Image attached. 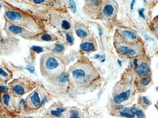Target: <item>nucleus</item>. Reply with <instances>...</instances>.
Wrapping results in <instances>:
<instances>
[{"label":"nucleus","instance_id":"nucleus-14","mask_svg":"<svg viewBox=\"0 0 158 118\" xmlns=\"http://www.w3.org/2000/svg\"><path fill=\"white\" fill-rule=\"evenodd\" d=\"M114 8L112 5L110 4H108L105 6L104 8L103 9V14L107 17H110L112 16L114 13Z\"/></svg>","mask_w":158,"mask_h":118},{"label":"nucleus","instance_id":"nucleus-37","mask_svg":"<svg viewBox=\"0 0 158 118\" xmlns=\"http://www.w3.org/2000/svg\"><path fill=\"white\" fill-rule=\"evenodd\" d=\"M100 57V56L99 55V54H96L95 56H94V58L95 59H98L99 57Z\"/></svg>","mask_w":158,"mask_h":118},{"label":"nucleus","instance_id":"nucleus-12","mask_svg":"<svg viewBox=\"0 0 158 118\" xmlns=\"http://www.w3.org/2000/svg\"><path fill=\"white\" fill-rule=\"evenodd\" d=\"M120 34L123 37H124L125 38L127 39V40L132 41V40H135L137 39L136 34L133 32L128 30L122 31Z\"/></svg>","mask_w":158,"mask_h":118},{"label":"nucleus","instance_id":"nucleus-35","mask_svg":"<svg viewBox=\"0 0 158 118\" xmlns=\"http://www.w3.org/2000/svg\"><path fill=\"white\" fill-rule=\"evenodd\" d=\"M135 2L136 1H135V0H133V1H132L131 4V10H133V7H134V5L135 4Z\"/></svg>","mask_w":158,"mask_h":118},{"label":"nucleus","instance_id":"nucleus-29","mask_svg":"<svg viewBox=\"0 0 158 118\" xmlns=\"http://www.w3.org/2000/svg\"><path fill=\"white\" fill-rule=\"evenodd\" d=\"M143 103L144 104H146V105H148L150 104V101L149 99H148V98L146 97H143L142 99Z\"/></svg>","mask_w":158,"mask_h":118},{"label":"nucleus","instance_id":"nucleus-27","mask_svg":"<svg viewBox=\"0 0 158 118\" xmlns=\"http://www.w3.org/2000/svg\"><path fill=\"white\" fill-rule=\"evenodd\" d=\"M66 37L67 40L68 42H69V43L73 44L74 42V38H73V37L71 34H70V33H67L66 34Z\"/></svg>","mask_w":158,"mask_h":118},{"label":"nucleus","instance_id":"nucleus-30","mask_svg":"<svg viewBox=\"0 0 158 118\" xmlns=\"http://www.w3.org/2000/svg\"><path fill=\"white\" fill-rule=\"evenodd\" d=\"M144 11V8H141V9H139L138 11L139 14L140 15V17L143 18H145V16H144V14H143V12Z\"/></svg>","mask_w":158,"mask_h":118},{"label":"nucleus","instance_id":"nucleus-22","mask_svg":"<svg viewBox=\"0 0 158 118\" xmlns=\"http://www.w3.org/2000/svg\"><path fill=\"white\" fill-rule=\"evenodd\" d=\"M69 5L70 6V9L72 11L75 13L77 12V6H76V3L73 1H69Z\"/></svg>","mask_w":158,"mask_h":118},{"label":"nucleus","instance_id":"nucleus-2","mask_svg":"<svg viewBox=\"0 0 158 118\" xmlns=\"http://www.w3.org/2000/svg\"><path fill=\"white\" fill-rule=\"evenodd\" d=\"M4 30L8 35H18L24 37H27L28 34V32L24 29L7 21L6 22Z\"/></svg>","mask_w":158,"mask_h":118},{"label":"nucleus","instance_id":"nucleus-33","mask_svg":"<svg viewBox=\"0 0 158 118\" xmlns=\"http://www.w3.org/2000/svg\"><path fill=\"white\" fill-rule=\"evenodd\" d=\"M138 60L137 59H134L133 61V64H134V68L135 69H137L138 67Z\"/></svg>","mask_w":158,"mask_h":118},{"label":"nucleus","instance_id":"nucleus-40","mask_svg":"<svg viewBox=\"0 0 158 118\" xmlns=\"http://www.w3.org/2000/svg\"><path fill=\"white\" fill-rule=\"evenodd\" d=\"M2 7V6L1 4L0 3V10H1V9Z\"/></svg>","mask_w":158,"mask_h":118},{"label":"nucleus","instance_id":"nucleus-16","mask_svg":"<svg viewBox=\"0 0 158 118\" xmlns=\"http://www.w3.org/2000/svg\"><path fill=\"white\" fill-rule=\"evenodd\" d=\"M65 111V109L61 108H57L56 110H52L51 111V114L55 117H60L62 116V114Z\"/></svg>","mask_w":158,"mask_h":118},{"label":"nucleus","instance_id":"nucleus-10","mask_svg":"<svg viewBox=\"0 0 158 118\" xmlns=\"http://www.w3.org/2000/svg\"><path fill=\"white\" fill-rule=\"evenodd\" d=\"M12 77L11 73L4 67L0 66V80L6 82Z\"/></svg>","mask_w":158,"mask_h":118},{"label":"nucleus","instance_id":"nucleus-31","mask_svg":"<svg viewBox=\"0 0 158 118\" xmlns=\"http://www.w3.org/2000/svg\"><path fill=\"white\" fill-rule=\"evenodd\" d=\"M143 37H144L145 39L147 40V41H151V40L153 41L154 40L152 38H151V37H149V35H148L147 33H144V34H143Z\"/></svg>","mask_w":158,"mask_h":118},{"label":"nucleus","instance_id":"nucleus-28","mask_svg":"<svg viewBox=\"0 0 158 118\" xmlns=\"http://www.w3.org/2000/svg\"><path fill=\"white\" fill-rule=\"evenodd\" d=\"M64 45L62 44H57L55 47V50L57 52H62L64 49Z\"/></svg>","mask_w":158,"mask_h":118},{"label":"nucleus","instance_id":"nucleus-36","mask_svg":"<svg viewBox=\"0 0 158 118\" xmlns=\"http://www.w3.org/2000/svg\"><path fill=\"white\" fill-rule=\"evenodd\" d=\"M99 35L100 37H102V31L100 29H99Z\"/></svg>","mask_w":158,"mask_h":118},{"label":"nucleus","instance_id":"nucleus-38","mask_svg":"<svg viewBox=\"0 0 158 118\" xmlns=\"http://www.w3.org/2000/svg\"><path fill=\"white\" fill-rule=\"evenodd\" d=\"M117 62H118V65H119V66H122V61H121L119 60H118V61H117Z\"/></svg>","mask_w":158,"mask_h":118},{"label":"nucleus","instance_id":"nucleus-39","mask_svg":"<svg viewBox=\"0 0 158 118\" xmlns=\"http://www.w3.org/2000/svg\"><path fill=\"white\" fill-rule=\"evenodd\" d=\"M0 118H7V117L4 115H0Z\"/></svg>","mask_w":158,"mask_h":118},{"label":"nucleus","instance_id":"nucleus-32","mask_svg":"<svg viewBox=\"0 0 158 118\" xmlns=\"http://www.w3.org/2000/svg\"><path fill=\"white\" fill-rule=\"evenodd\" d=\"M27 69L31 73H33L34 71V67L32 66H28L27 67Z\"/></svg>","mask_w":158,"mask_h":118},{"label":"nucleus","instance_id":"nucleus-9","mask_svg":"<svg viewBox=\"0 0 158 118\" xmlns=\"http://www.w3.org/2000/svg\"><path fill=\"white\" fill-rule=\"evenodd\" d=\"M150 68L149 65L147 63H142L136 69V71L139 76L141 77H146L150 72Z\"/></svg>","mask_w":158,"mask_h":118},{"label":"nucleus","instance_id":"nucleus-21","mask_svg":"<svg viewBox=\"0 0 158 118\" xmlns=\"http://www.w3.org/2000/svg\"><path fill=\"white\" fill-rule=\"evenodd\" d=\"M121 116L122 117H126L127 118H135V115H133V114L130 113L128 112L126 110L125 111H122L120 113Z\"/></svg>","mask_w":158,"mask_h":118},{"label":"nucleus","instance_id":"nucleus-4","mask_svg":"<svg viewBox=\"0 0 158 118\" xmlns=\"http://www.w3.org/2000/svg\"><path fill=\"white\" fill-rule=\"evenodd\" d=\"M8 87L11 93L16 96H23L25 93V88L20 80H15L13 81L9 84Z\"/></svg>","mask_w":158,"mask_h":118},{"label":"nucleus","instance_id":"nucleus-18","mask_svg":"<svg viewBox=\"0 0 158 118\" xmlns=\"http://www.w3.org/2000/svg\"><path fill=\"white\" fill-rule=\"evenodd\" d=\"M68 80V75L65 72L61 73L59 77V81L61 83H66Z\"/></svg>","mask_w":158,"mask_h":118},{"label":"nucleus","instance_id":"nucleus-5","mask_svg":"<svg viewBox=\"0 0 158 118\" xmlns=\"http://www.w3.org/2000/svg\"><path fill=\"white\" fill-rule=\"evenodd\" d=\"M72 75L73 79L76 80H83L85 83H87L90 80L89 76L86 75V72L82 68H76L72 72Z\"/></svg>","mask_w":158,"mask_h":118},{"label":"nucleus","instance_id":"nucleus-23","mask_svg":"<svg viewBox=\"0 0 158 118\" xmlns=\"http://www.w3.org/2000/svg\"><path fill=\"white\" fill-rule=\"evenodd\" d=\"M151 81V77H144L141 81V84H142V85H143V86H147V85L149 84Z\"/></svg>","mask_w":158,"mask_h":118},{"label":"nucleus","instance_id":"nucleus-20","mask_svg":"<svg viewBox=\"0 0 158 118\" xmlns=\"http://www.w3.org/2000/svg\"><path fill=\"white\" fill-rule=\"evenodd\" d=\"M61 27L65 30H69L71 27V25L68 21L66 20H63L61 23Z\"/></svg>","mask_w":158,"mask_h":118},{"label":"nucleus","instance_id":"nucleus-15","mask_svg":"<svg viewBox=\"0 0 158 118\" xmlns=\"http://www.w3.org/2000/svg\"><path fill=\"white\" fill-rule=\"evenodd\" d=\"M131 113L134 115H136L138 118H144V114L143 112L140 109H137L135 108H131L130 110Z\"/></svg>","mask_w":158,"mask_h":118},{"label":"nucleus","instance_id":"nucleus-17","mask_svg":"<svg viewBox=\"0 0 158 118\" xmlns=\"http://www.w3.org/2000/svg\"><path fill=\"white\" fill-rule=\"evenodd\" d=\"M9 87L6 84V82L0 80V93L9 92Z\"/></svg>","mask_w":158,"mask_h":118},{"label":"nucleus","instance_id":"nucleus-11","mask_svg":"<svg viewBox=\"0 0 158 118\" xmlns=\"http://www.w3.org/2000/svg\"><path fill=\"white\" fill-rule=\"evenodd\" d=\"M30 103L32 106L34 107H38L40 106L41 101L39 93L36 91L33 92L30 96Z\"/></svg>","mask_w":158,"mask_h":118},{"label":"nucleus","instance_id":"nucleus-6","mask_svg":"<svg viewBox=\"0 0 158 118\" xmlns=\"http://www.w3.org/2000/svg\"><path fill=\"white\" fill-rule=\"evenodd\" d=\"M118 50L121 53L128 56L130 57L136 55L138 53L135 48H132L129 45L128 46V45H119L118 47Z\"/></svg>","mask_w":158,"mask_h":118},{"label":"nucleus","instance_id":"nucleus-25","mask_svg":"<svg viewBox=\"0 0 158 118\" xmlns=\"http://www.w3.org/2000/svg\"><path fill=\"white\" fill-rule=\"evenodd\" d=\"M31 49H32V50H33L34 51L37 52L38 53H41V52L44 51V49H43V48L40 47H39V46H35V45L32 46Z\"/></svg>","mask_w":158,"mask_h":118},{"label":"nucleus","instance_id":"nucleus-7","mask_svg":"<svg viewBox=\"0 0 158 118\" xmlns=\"http://www.w3.org/2000/svg\"><path fill=\"white\" fill-rule=\"evenodd\" d=\"M60 63L57 59L54 56L47 57L45 61V67L49 70H54L60 66Z\"/></svg>","mask_w":158,"mask_h":118},{"label":"nucleus","instance_id":"nucleus-19","mask_svg":"<svg viewBox=\"0 0 158 118\" xmlns=\"http://www.w3.org/2000/svg\"><path fill=\"white\" fill-rule=\"evenodd\" d=\"M76 33L78 37L81 38L85 37L88 35V33L84 30L78 29L76 30Z\"/></svg>","mask_w":158,"mask_h":118},{"label":"nucleus","instance_id":"nucleus-3","mask_svg":"<svg viewBox=\"0 0 158 118\" xmlns=\"http://www.w3.org/2000/svg\"><path fill=\"white\" fill-rule=\"evenodd\" d=\"M14 98L11 93L2 92L0 93V100L2 106L5 109L10 112L14 111Z\"/></svg>","mask_w":158,"mask_h":118},{"label":"nucleus","instance_id":"nucleus-26","mask_svg":"<svg viewBox=\"0 0 158 118\" xmlns=\"http://www.w3.org/2000/svg\"><path fill=\"white\" fill-rule=\"evenodd\" d=\"M79 112L77 110H71V116L70 118H80L78 116Z\"/></svg>","mask_w":158,"mask_h":118},{"label":"nucleus","instance_id":"nucleus-24","mask_svg":"<svg viewBox=\"0 0 158 118\" xmlns=\"http://www.w3.org/2000/svg\"><path fill=\"white\" fill-rule=\"evenodd\" d=\"M41 40L44 41H50L52 40V37L51 36L48 34H44L41 35Z\"/></svg>","mask_w":158,"mask_h":118},{"label":"nucleus","instance_id":"nucleus-1","mask_svg":"<svg viewBox=\"0 0 158 118\" xmlns=\"http://www.w3.org/2000/svg\"><path fill=\"white\" fill-rule=\"evenodd\" d=\"M5 18L7 22L17 26H24L23 14L14 8L8 7L5 12Z\"/></svg>","mask_w":158,"mask_h":118},{"label":"nucleus","instance_id":"nucleus-34","mask_svg":"<svg viewBox=\"0 0 158 118\" xmlns=\"http://www.w3.org/2000/svg\"><path fill=\"white\" fill-rule=\"evenodd\" d=\"M34 2H36V3H37V4H41V3H43V2H44L45 1H43V0H34L33 1Z\"/></svg>","mask_w":158,"mask_h":118},{"label":"nucleus","instance_id":"nucleus-8","mask_svg":"<svg viewBox=\"0 0 158 118\" xmlns=\"http://www.w3.org/2000/svg\"><path fill=\"white\" fill-rule=\"evenodd\" d=\"M131 94V90H128L126 92L119 93L115 96L114 97V101L117 104H120L128 100Z\"/></svg>","mask_w":158,"mask_h":118},{"label":"nucleus","instance_id":"nucleus-13","mask_svg":"<svg viewBox=\"0 0 158 118\" xmlns=\"http://www.w3.org/2000/svg\"><path fill=\"white\" fill-rule=\"evenodd\" d=\"M80 47L83 51L87 52L94 51L95 49L94 45L91 42H86L83 43L80 45Z\"/></svg>","mask_w":158,"mask_h":118}]
</instances>
